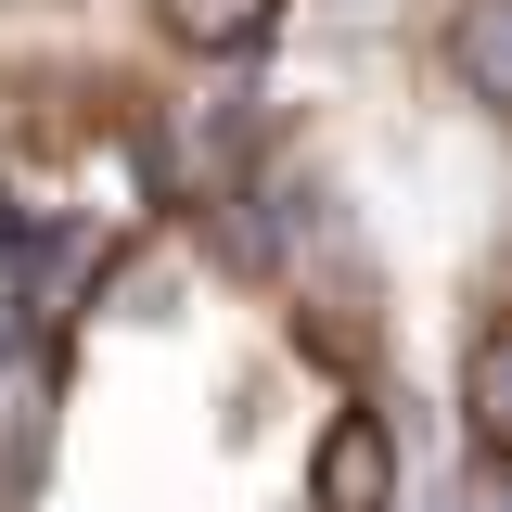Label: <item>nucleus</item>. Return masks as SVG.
I'll return each mask as SVG.
<instances>
[{
	"label": "nucleus",
	"mask_w": 512,
	"mask_h": 512,
	"mask_svg": "<svg viewBox=\"0 0 512 512\" xmlns=\"http://www.w3.org/2000/svg\"><path fill=\"white\" fill-rule=\"evenodd\" d=\"M308 487H320V512H384V500H397V436H384L372 410H346V423L320 436Z\"/></svg>",
	"instance_id": "nucleus-1"
},
{
	"label": "nucleus",
	"mask_w": 512,
	"mask_h": 512,
	"mask_svg": "<svg viewBox=\"0 0 512 512\" xmlns=\"http://www.w3.org/2000/svg\"><path fill=\"white\" fill-rule=\"evenodd\" d=\"M256 26H269V0H167V39H192V52H244Z\"/></svg>",
	"instance_id": "nucleus-2"
}]
</instances>
